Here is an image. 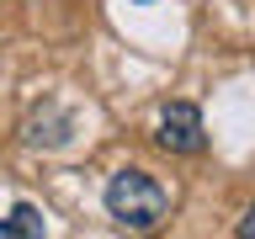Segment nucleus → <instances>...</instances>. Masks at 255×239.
Returning a JSON list of instances; mask_svg holds the SVG:
<instances>
[{
  "mask_svg": "<svg viewBox=\"0 0 255 239\" xmlns=\"http://www.w3.org/2000/svg\"><path fill=\"white\" fill-rule=\"evenodd\" d=\"M128 5H154V0H128Z\"/></svg>",
  "mask_w": 255,
  "mask_h": 239,
  "instance_id": "6",
  "label": "nucleus"
},
{
  "mask_svg": "<svg viewBox=\"0 0 255 239\" xmlns=\"http://www.w3.org/2000/svg\"><path fill=\"white\" fill-rule=\"evenodd\" d=\"M101 202H107V213L117 218V229L149 234V229H159V218L170 213V191L159 186L149 170H138V165H123V170L107 181Z\"/></svg>",
  "mask_w": 255,
  "mask_h": 239,
  "instance_id": "1",
  "label": "nucleus"
},
{
  "mask_svg": "<svg viewBox=\"0 0 255 239\" xmlns=\"http://www.w3.org/2000/svg\"><path fill=\"white\" fill-rule=\"evenodd\" d=\"M154 143L165 149V154H202L207 149V127H202V112L191 107V101H170V107L159 112V133Z\"/></svg>",
  "mask_w": 255,
  "mask_h": 239,
  "instance_id": "2",
  "label": "nucleus"
},
{
  "mask_svg": "<svg viewBox=\"0 0 255 239\" xmlns=\"http://www.w3.org/2000/svg\"><path fill=\"white\" fill-rule=\"evenodd\" d=\"M239 239H255V202L245 207V218H239Z\"/></svg>",
  "mask_w": 255,
  "mask_h": 239,
  "instance_id": "5",
  "label": "nucleus"
},
{
  "mask_svg": "<svg viewBox=\"0 0 255 239\" xmlns=\"http://www.w3.org/2000/svg\"><path fill=\"white\" fill-rule=\"evenodd\" d=\"M75 138V112L59 107V101H43V112L27 117V143L32 149H64Z\"/></svg>",
  "mask_w": 255,
  "mask_h": 239,
  "instance_id": "3",
  "label": "nucleus"
},
{
  "mask_svg": "<svg viewBox=\"0 0 255 239\" xmlns=\"http://www.w3.org/2000/svg\"><path fill=\"white\" fill-rule=\"evenodd\" d=\"M48 229H43V213L32 202H16L11 207V218H0V239H43Z\"/></svg>",
  "mask_w": 255,
  "mask_h": 239,
  "instance_id": "4",
  "label": "nucleus"
}]
</instances>
